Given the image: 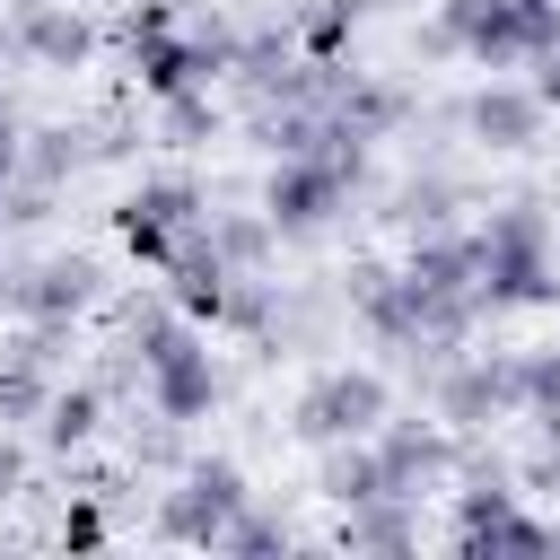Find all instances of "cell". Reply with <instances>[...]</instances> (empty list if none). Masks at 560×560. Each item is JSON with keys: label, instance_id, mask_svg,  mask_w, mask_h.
<instances>
[{"label": "cell", "instance_id": "obj_25", "mask_svg": "<svg viewBox=\"0 0 560 560\" xmlns=\"http://www.w3.org/2000/svg\"><path fill=\"white\" fill-rule=\"evenodd\" d=\"M122 455H131V472H175V464H184V420H166V411H158L149 429L131 420V438H122Z\"/></svg>", "mask_w": 560, "mask_h": 560}, {"label": "cell", "instance_id": "obj_32", "mask_svg": "<svg viewBox=\"0 0 560 560\" xmlns=\"http://www.w3.org/2000/svg\"><path fill=\"white\" fill-rule=\"evenodd\" d=\"M525 9H560V0H525Z\"/></svg>", "mask_w": 560, "mask_h": 560}, {"label": "cell", "instance_id": "obj_31", "mask_svg": "<svg viewBox=\"0 0 560 560\" xmlns=\"http://www.w3.org/2000/svg\"><path fill=\"white\" fill-rule=\"evenodd\" d=\"M534 96H542V105H560V44L542 52V79H534Z\"/></svg>", "mask_w": 560, "mask_h": 560}, {"label": "cell", "instance_id": "obj_18", "mask_svg": "<svg viewBox=\"0 0 560 560\" xmlns=\"http://www.w3.org/2000/svg\"><path fill=\"white\" fill-rule=\"evenodd\" d=\"M96 429H105V385H61V394L44 402V446H52V455H79Z\"/></svg>", "mask_w": 560, "mask_h": 560}, {"label": "cell", "instance_id": "obj_22", "mask_svg": "<svg viewBox=\"0 0 560 560\" xmlns=\"http://www.w3.org/2000/svg\"><path fill=\"white\" fill-rule=\"evenodd\" d=\"M44 402H52V368L0 350V429H9V420H44Z\"/></svg>", "mask_w": 560, "mask_h": 560}, {"label": "cell", "instance_id": "obj_33", "mask_svg": "<svg viewBox=\"0 0 560 560\" xmlns=\"http://www.w3.org/2000/svg\"><path fill=\"white\" fill-rule=\"evenodd\" d=\"M0 114H9V105H0Z\"/></svg>", "mask_w": 560, "mask_h": 560}, {"label": "cell", "instance_id": "obj_13", "mask_svg": "<svg viewBox=\"0 0 560 560\" xmlns=\"http://www.w3.org/2000/svg\"><path fill=\"white\" fill-rule=\"evenodd\" d=\"M9 44H18L35 70H79V61L96 52V18L70 9V0H26V9L9 18Z\"/></svg>", "mask_w": 560, "mask_h": 560}, {"label": "cell", "instance_id": "obj_26", "mask_svg": "<svg viewBox=\"0 0 560 560\" xmlns=\"http://www.w3.org/2000/svg\"><path fill=\"white\" fill-rule=\"evenodd\" d=\"M219 542H228V551H289V542H298V525H289V516H262V508L245 499V508H236V525H228Z\"/></svg>", "mask_w": 560, "mask_h": 560}, {"label": "cell", "instance_id": "obj_15", "mask_svg": "<svg viewBox=\"0 0 560 560\" xmlns=\"http://www.w3.org/2000/svg\"><path fill=\"white\" fill-rule=\"evenodd\" d=\"M332 542H341V551H411V542H420V516H411V499H402V490H376V499L341 508Z\"/></svg>", "mask_w": 560, "mask_h": 560}, {"label": "cell", "instance_id": "obj_11", "mask_svg": "<svg viewBox=\"0 0 560 560\" xmlns=\"http://www.w3.org/2000/svg\"><path fill=\"white\" fill-rule=\"evenodd\" d=\"M341 298L359 306V324H368L376 341H394V350L420 359V306H411V280H402V271H385L376 254H359V262L341 271Z\"/></svg>", "mask_w": 560, "mask_h": 560}, {"label": "cell", "instance_id": "obj_24", "mask_svg": "<svg viewBox=\"0 0 560 560\" xmlns=\"http://www.w3.org/2000/svg\"><path fill=\"white\" fill-rule=\"evenodd\" d=\"M455 201H464V192H455V184H446V175H420V184H402V201H394V219H402V228H411V236H438V228H446V210H455Z\"/></svg>", "mask_w": 560, "mask_h": 560}, {"label": "cell", "instance_id": "obj_1", "mask_svg": "<svg viewBox=\"0 0 560 560\" xmlns=\"http://www.w3.org/2000/svg\"><path fill=\"white\" fill-rule=\"evenodd\" d=\"M472 245H481V306H551L560 298V245L534 201L490 210V228Z\"/></svg>", "mask_w": 560, "mask_h": 560}, {"label": "cell", "instance_id": "obj_29", "mask_svg": "<svg viewBox=\"0 0 560 560\" xmlns=\"http://www.w3.org/2000/svg\"><path fill=\"white\" fill-rule=\"evenodd\" d=\"M9 499H26V446L0 429V508H9Z\"/></svg>", "mask_w": 560, "mask_h": 560}, {"label": "cell", "instance_id": "obj_21", "mask_svg": "<svg viewBox=\"0 0 560 560\" xmlns=\"http://www.w3.org/2000/svg\"><path fill=\"white\" fill-rule=\"evenodd\" d=\"M210 131H219L210 88H175V96H158V140H166V149H201Z\"/></svg>", "mask_w": 560, "mask_h": 560}, {"label": "cell", "instance_id": "obj_7", "mask_svg": "<svg viewBox=\"0 0 560 560\" xmlns=\"http://www.w3.org/2000/svg\"><path fill=\"white\" fill-rule=\"evenodd\" d=\"M201 219V184H184V175H158V184H140V192H122L114 201V236H122V254L131 262H166V245L184 236Z\"/></svg>", "mask_w": 560, "mask_h": 560}, {"label": "cell", "instance_id": "obj_30", "mask_svg": "<svg viewBox=\"0 0 560 560\" xmlns=\"http://www.w3.org/2000/svg\"><path fill=\"white\" fill-rule=\"evenodd\" d=\"M26 175V140L9 131V114H0V219H9V184Z\"/></svg>", "mask_w": 560, "mask_h": 560}, {"label": "cell", "instance_id": "obj_12", "mask_svg": "<svg viewBox=\"0 0 560 560\" xmlns=\"http://www.w3.org/2000/svg\"><path fill=\"white\" fill-rule=\"evenodd\" d=\"M376 464H385V481L402 490V499H420V490H438L446 472H455V438L438 429V420H376Z\"/></svg>", "mask_w": 560, "mask_h": 560}, {"label": "cell", "instance_id": "obj_16", "mask_svg": "<svg viewBox=\"0 0 560 560\" xmlns=\"http://www.w3.org/2000/svg\"><path fill=\"white\" fill-rule=\"evenodd\" d=\"M315 490H324L332 508H359V499L394 490V481H385V464H376V438H341V446H324V472H315Z\"/></svg>", "mask_w": 560, "mask_h": 560}, {"label": "cell", "instance_id": "obj_23", "mask_svg": "<svg viewBox=\"0 0 560 560\" xmlns=\"http://www.w3.org/2000/svg\"><path fill=\"white\" fill-rule=\"evenodd\" d=\"M525 420L560 446V350H525Z\"/></svg>", "mask_w": 560, "mask_h": 560}, {"label": "cell", "instance_id": "obj_10", "mask_svg": "<svg viewBox=\"0 0 560 560\" xmlns=\"http://www.w3.org/2000/svg\"><path fill=\"white\" fill-rule=\"evenodd\" d=\"M149 402H158L166 420H184V429L210 420V402H219V368H210V341H201L192 324L149 359Z\"/></svg>", "mask_w": 560, "mask_h": 560}, {"label": "cell", "instance_id": "obj_19", "mask_svg": "<svg viewBox=\"0 0 560 560\" xmlns=\"http://www.w3.org/2000/svg\"><path fill=\"white\" fill-rule=\"evenodd\" d=\"M359 9H368V0H298V44H306V61H341Z\"/></svg>", "mask_w": 560, "mask_h": 560}, {"label": "cell", "instance_id": "obj_4", "mask_svg": "<svg viewBox=\"0 0 560 560\" xmlns=\"http://www.w3.org/2000/svg\"><path fill=\"white\" fill-rule=\"evenodd\" d=\"M438 26H446L455 52H472L481 70H508V61L560 44V9H525V0H438Z\"/></svg>", "mask_w": 560, "mask_h": 560}, {"label": "cell", "instance_id": "obj_2", "mask_svg": "<svg viewBox=\"0 0 560 560\" xmlns=\"http://www.w3.org/2000/svg\"><path fill=\"white\" fill-rule=\"evenodd\" d=\"M394 411V394H385V376L376 368H324V376H306L298 385V402H289V438H306V446H341V438H376V420Z\"/></svg>", "mask_w": 560, "mask_h": 560}, {"label": "cell", "instance_id": "obj_27", "mask_svg": "<svg viewBox=\"0 0 560 560\" xmlns=\"http://www.w3.org/2000/svg\"><path fill=\"white\" fill-rule=\"evenodd\" d=\"M114 26H122V44H149V35L184 26V0H122V9H114Z\"/></svg>", "mask_w": 560, "mask_h": 560}, {"label": "cell", "instance_id": "obj_5", "mask_svg": "<svg viewBox=\"0 0 560 560\" xmlns=\"http://www.w3.org/2000/svg\"><path fill=\"white\" fill-rule=\"evenodd\" d=\"M245 499H254V490H245V472H236L228 455H192L184 481L158 499V534H166V542H219Z\"/></svg>", "mask_w": 560, "mask_h": 560}, {"label": "cell", "instance_id": "obj_3", "mask_svg": "<svg viewBox=\"0 0 560 560\" xmlns=\"http://www.w3.org/2000/svg\"><path fill=\"white\" fill-rule=\"evenodd\" d=\"M114 298V271L105 254H44V262H0V306L9 315H52V324H79L88 306Z\"/></svg>", "mask_w": 560, "mask_h": 560}, {"label": "cell", "instance_id": "obj_17", "mask_svg": "<svg viewBox=\"0 0 560 560\" xmlns=\"http://www.w3.org/2000/svg\"><path fill=\"white\" fill-rule=\"evenodd\" d=\"M79 166H96V131H88V122H44V131L26 140V175H35V184L61 192Z\"/></svg>", "mask_w": 560, "mask_h": 560}, {"label": "cell", "instance_id": "obj_8", "mask_svg": "<svg viewBox=\"0 0 560 560\" xmlns=\"http://www.w3.org/2000/svg\"><path fill=\"white\" fill-rule=\"evenodd\" d=\"M508 411H525V359H472V368H446L438 376V420L446 429H490V420H508Z\"/></svg>", "mask_w": 560, "mask_h": 560}, {"label": "cell", "instance_id": "obj_28", "mask_svg": "<svg viewBox=\"0 0 560 560\" xmlns=\"http://www.w3.org/2000/svg\"><path fill=\"white\" fill-rule=\"evenodd\" d=\"M61 542H70V551H88V542H105V499H96V490H79V499L61 508Z\"/></svg>", "mask_w": 560, "mask_h": 560}, {"label": "cell", "instance_id": "obj_20", "mask_svg": "<svg viewBox=\"0 0 560 560\" xmlns=\"http://www.w3.org/2000/svg\"><path fill=\"white\" fill-rule=\"evenodd\" d=\"M210 236H219V254H228V271H262L271 262V210H219L210 219Z\"/></svg>", "mask_w": 560, "mask_h": 560}, {"label": "cell", "instance_id": "obj_14", "mask_svg": "<svg viewBox=\"0 0 560 560\" xmlns=\"http://www.w3.org/2000/svg\"><path fill=\"white\" fill-rule=\"evenodd\" d=\"M542 114H551V105H542L534 88H508V79H490V88H481V96L464 105V122H472V140H481V149H508V158L542 140Z\"/></svg>", "mask_w": 560, "mask_h": 560}, {"label": "cell", "instance_id": "obj_6", "mask_svg": "<svg viewBox=\"0 0 560 560\" xmlns=\"http://www.w3.org/2000/svg\"><path fill=\"white\" fill-rule=\"evenodd\" d=\"M350 184H359V166H350V158H324V149H306V158H271L262 210H271V228H280V236H306V228H324V219L350 201Z\"/></svg>", "mask_w": 560, "mask_h": 560}, {"label": "cell", "instance_id": "obj_9", "mask_svg": "<svg viewBox=\"0 0 560 560\" xmlns=\"http://www.w3.org/2000/svg\"><path fill=\"white\" fill-rule=\"evenodd\" d=\"M166 298L184 306V315H201V324H219V306H228V289H236V271H228V254H219V236H210V219H192L175 245H166Z\"/></svg>", "mask_w": 560, "mask_h": 560}]
</instances>
